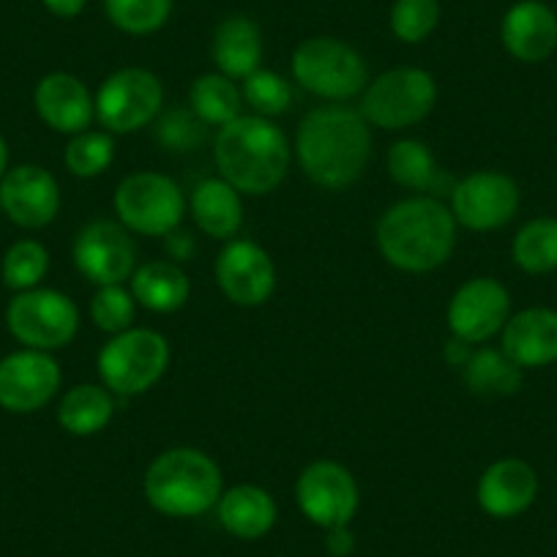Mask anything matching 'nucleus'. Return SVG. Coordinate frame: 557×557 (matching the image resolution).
Masks as SVG:
<instances>
[{
	"instance_id": "1",
	"label": "nucleus",
	"mask_w": 557,
	"mask_h": 557,
	"mask_svg": "<svg viewBox=\"0 0 557 557\" xmlns=\"http://www.w3.org/2000/svg\"><path fill=\"white\" fill-rule=\"evenodd\" d=\"M296 157L312 184L339 191L356 184L372 157L367 117L350 107H318L301 121Z\"/></svg>"
},
{
	"instance_id": "2",
	"label": "nucleus",
	"mask_w": 557,
	"mask_h": 557,
	"mask_svg": "<svg viewBox=\"0 0 557 557\" xmlns=\"http://www.w3.org/2000/svg\"><path fill=\"white\" fill-rule=\"evenodd\" d=\"M457 246V219L437 197H407L377 222V249L394 268L426 273L441 268Z\"/></svg>"
},
{
	"instance_id": "3",
	"label": "nucleus",
	"mask_w": 557,
	"mask_h": 557,
	"mask_svg": "<svg viewBox=\"0 0 557 557\" xmlns=\"http://www.w3.org/2000/svg\"><path fill=\"white\" fill-rule=\"evenodd\" d=\"M213 159L222 178L240 195H268L285 181L290 143L268 117L238 115L219 128Z\"/></svg>"
},
{
	"instance_id": "4",
	"label": "nucleus",
	"mask_w": 557,
	"mask_h": 557,
	"mask_svg": "<svg viewBox=\"0 0 557 557\" xmlns=\"http://www.w3.org/2000/svg\"><path fill=\"white\" fill-rule=\"evenodd\" d=\"M143 490L146 500L164 517H200L222 497V470L200 448H170L146 470Z\"/></svg>"
},
{
	"instance_id": "5",
	"label": "nucleus",
	"mask_w": 557,
	"mask_h": 557,
	"mask_svg": "<svg viewBox=\"0 0 557 557\" xmlns=\"http://www.w3.org/2000/svg\"><path fill=\"white\" fill-rule=\"evenodd\" d=\"M99 377L112 394L137 396L151 391L170 367V342L159 331L128 329L99 352Z\"/></svg>"
},
{
	"instance_id": "6",
	"label": "nucleus",
	"mask_w": 557,
	"mask_h": 557,
	"mask_svg": "<svg viewBox=\"0 0 557 557\" xmlns=\"http://www.w3.org/2000/svg\"><path fill=\"white\" fill-rule=\"evenodd\" d=\"M293 77L320 99L345 101L367 90L369 69L350 45L331 36H314L293 52Z\"/></svg>"
},
{
	"instance_id": "7",
	"label": "nucleus",
	"mask_w": 557,
	"mask_h": 557,
	"mask_svg": "<svg viewBox=\"0 0 557 557\" xmlns=\"http://www.w3.org/2000/svg\"><path fill=\"white\" fill-rule=\"evenodd\" d=\"M437 101L435 77L424 69L399 66L380 74L367 85L361 101V115L367 123L388 132L416 126L424 121Z\"/></svg>"
},
{
	"instance_id": "8",
	"label": "nucleus",
	"mask_w": 557,
	"mask_h": 557,
	"mask_svg": "<svg viewBox=\"0 0 557 557\" xmlns=\"http://www.w3.org/2000/svg\"><path fill=\"white\" fill-rule=\"evenodd\" d=\"M117 222L139 235H170L186 213V197L173 178L162 173H134L115 189Z\"/></svg>"
},
{
	"instance_id": "9",
	"label": "nucleus",
	"mask_w": 557,
	"mask_h": 557,
	"mask_svg": "<svg viewBox=\"0 0 557 557\" xmlns=\"http://www.w3.org/2000/svg\"><path fill=\"white\" fill-rule=\"evenodd\" d=\"M7 325L28 350H58L77 336L79 312L69 296L58 290L17 293L7 309Z\"/></svg>"
},
{
	"instance_id": "10",
	"label": "nucleus",
	"mask_w": 557,
	"mask_h": 557,
	"mask_svg": "<svg viewBox=\"0 0 557 557\" xmlns=\"http://www.w3.org/2000/svg\"><path fill=\"white\" fill-rule=\"evenodd\" d=\"M162 79L148 69H121L101 83L96 94V117L110 134H132L157 121L162 112Z\"/></svg>"
},
{
	"instance_id": "11",
	"label": "nucleus",
	"mask_w": 557,
	"mask_h": 557,
	"mask_svg": "<svg viewBox=\"0 0 557 557\" xmlns=\"http://www.w3.org/2000/svg\"><path fill=\"white\" fill-rule=\"evenodd\" d=\"M296 500L304 517L318 528H342L358 511V484L345 465L318 459L298 475Z\"/></svg>"
},
{
	"instance_id": "12",
	"label": "nucleus",
	"mask_w": 557,
	"mask_h": 557,
	"mask_svg": "<svg viewBox=\"0 0 557 557\" xmlns=\"http://www.w3.org/2000/svg\"><path fill=\"white\" fill-rule=\"evenodd\" d=\"M519 200V186L511 175L481 170L454 184L451 213L468 230L490 233L517 216Z\"/></svg>"
},
{
	"instance_id": "13",
	"label": "nucleus",
	"mask_w": 557,
	"mask_h": 557,
	"mask_svg": "<svg viewBox=\"0 0 557 557\" xmlns=\"http://www.w3.org/2000/svg\"><path fill=\"white\" fill-rule=\"evenodd\" d=\"M72 255L77 271L94 285H123L134 273L137 246L121 222L96 219L79 230Z\"/></svg>"
},
{
	"instance_id": "14",
	"label": "nucleus",
	"mask_w": 557,
	"mask_h": 557,
	"mask_svg": "<svg viewBox=\"0 0 557 557\" xmlns=\"http://www.w3.org/2000/svg\"><path fill=\"white\" fill-rule=\"evenodd\" d=\"M511 318V296L492 276H475L454 293L448 304V329L468 345H481L500 334Z\"/></svg>"
},
{
	"instance_id": "15",
	"label": "nucleus",
	"mask_w": 557,
	"mask_h": 557,
	"mask_svg": "<svg viewBox=\"0 0 557 557\" xmlns=\"http://www.w3.org/2000/svg\"><path fill=\"white\" fill-rule=\"evenodd\" d=\"M216 282L235 307H262L276 290V265L255 240H230L216 257Z\"/></svg>"
},
{
	"instance_id": "16",
	"label": "nucleus",
	"mask_w": 557,
	"mask_h": 557,
	"mask_svg": "<svg viewBox=\"0 0 557 557\" xmlns=\"http://www.w3.org/2000/svg\"><path fill=\"white\" fill-rule=\"evenodd\" d=\"M61 388V367L45 350H20L0 358V407L36 412Z\"/></svg>"
},
{
	"instance_id": "17",
	"label": "nucleus",
	"mask_w": 557,
	"mask_h": 557,
	"mask_svg": "<svg viewBox=\"0 0 557 557\" xmlns=\"http://www.w3.org/2000/svg\"><path fill=\"white\" fill-rule=\"evenodd\" d=\"M0 206L17 227L39 230L58 216L61 189L39 164H20L0 181Z\"/></svg>"
},
{
	"instance_id": "18",
	"label": "nucleus",
	"mask_w": 557,
	"mask_h": 557,
	"mask_svg": "<svg viewBox=\"0 0 557 557\" xmlns=\"http://www.w3.org/2000/svg\"><path fill=\"white\" fill-rule=\"evenodd\" d=\"M479 506L495 519H511L528 511L539 497V475L524 459L506 457L492 462L479 481Z\"/></svg>"
},
{
	"instance_id": "19",
	"label": "nucleus",
	"mask_w": 557,
	"mask_h": 557,
	"mask_svg": "<svg viewBox=\"0 0 557 557\" xmlns=\"http://www.w3.org/2000/svg\"><path fill=\"white\" fill-rule=\"evenodd\" d=\"M36 112L41 121L61 134L88 132L96 117V104L79 77L66 72H52L39 79L34 94Z\"/></svg>"
},
{
	"instance_id": "20",
	"label": "nucleus",
	"mask_w": 557,
	"mask_h": 557,
	"mask_svg": "<svg viewBox=\"0 0 557 557\" xmlns=\"http://www.w3.org/2000/svg\"><path fill=\"white\" fill-rule=\"evenodd\" d=\"M500 39L517 61H546L557 50V14L541 0H519L503 17Z\"/></svg>"
},
{
	"instance_id": "21",
	"label": "nucleus",
	"mask_w": 557,
	"mask_h": 557,
	"mask_svg": "<svg viewBox=\"0 0 557 557\" xmlns=\"http://www.w3.org/2000/svg\"><path fill=\"white\" fill-rule=\"evenodd\" d=\"M503 352L519 369H541L557 361V312L530 307L511 314L503 329Z\"/></svg>"
},
{
	"instance_id": "22",
	"label": "nucleus",
	"mask_w": 557,
	"mask_h": 557,
	"mask_svg": "<svg viewBox=\"0 0 557 557\" xmlns=\"http://www.w3.org/2000/svg\"><path fill=\"white\" fill-rule=\"evenodd\" d=\"M216 513L222 528L230 535L244 541H257L271 533L278 517L271 492L255 484H238L233 490L222 492L216 503Z\"/></svg>"
},
{
	"instance_id": "23",
	"label": "nucleus",
	"mask_w": 557,
	"mask_h": 557,
	"mask_svg": "<svg viewBox=\"0 0 557 557\" xmlns=\"http://www.w3.org/2000/svg\"><path fill=\"white\" fill-rule=\"evenodd\" d=\"M211 55L216 61L219 74L230 79H246L260 69L262 61L260 28L240 14L222 20L213 34Z\"/></svg>"
},
{
	"instance_id": "24",
	"label": "nucleus",
	"mask_w": 557,
	"mask_h": 557,
	"mask_svg": "<svg viewBox=\"0 0 557 557\" xmlns=\"http://www.w3.org/2000/svg\"><path fill=\"white\" fill-rule=\"evenodd\" d=\"M189 276L173 260H153L132 273L134 301L157 314L178 312L189 301Z\"/></svg>"
},
{
	"instance_id": "25",
	"label": "nucleus",
	"mask_w": 557,
	"mask_h": 557,
	"mask_svg": "<svg viewBox=\"0 0 557 557\" xmlns=\"http://www.w3.org/2000/svg\"><path fill=\"white\" fill-rule=\"evenodd\" d=\"M191 216L197 227L219 240H230L244 224L240 191L224 178H208L191 191Z\"/></svg>"
},
{
	"instance_id": "26",
	"label": "nucleus",
	"mask_w": 557,
	"mask_h": 557,
	"mask_svg": "<svg viewBox=\"0 0 557 557\" xmlns=\"http://www.w3.org/2000/svg\"><path fill=\"white\" fill-rule=\"evenodd\" d=\"M112 412H115V401H112L110 388L94 383L74 385L58 405V424L69 435L90 437L110 424Z\"/></svg>"
},
{
	"instance_id": "27",
	"label": "nucleus",
	"mask_w": 557,
	"mask_h": 557,
	"mask_svg": "<svg viewBox=\"0 0 557 557\" xmlns=\"http://www.w3.org/2000/svg\"><path fill=\"white\" fill-rule=\"evenodd\" d=\"M465 383L479 396H511L522 385V369L503 350L481 347L462 367Z\"/></svg>"
},
{
	"instance_id": "28",
	"label": "nucleus",
	"mask_w": 557,
	"mask_h": 557,
	"mask_svg": "<svg viewBox=\"0 0 557 557\" xmlns=\"http://www.w3.org/2000/svg\"><path fill=\"white\" fill-rule=\"evenodd\" d=\"M388 173L399 186L412 191L441 189V170L421 139H399L388 151Z\"/></svg>"
},
{
	"instance_id": "29",
	"label": "nucleus",
	"mask_w": 557,
	"mask_h": 557,
	"mask_svg": "<svg viewBox=\"0 0 557 557\" xmlns=\"http://www.w3.org/2000/svg\"><path fill=\"white\" fill-rule=\"evenodd\" d=\"M191 112L206 126H224L240 115V90L224 74H202L189 90Z\"/></svg>"
},
{
	"instance_id": "30",
	"label": "nucleus",
	"mask_w": 557,
	"mask_h": 557,
	"mask_svg": "<svg viewBox=\"0 0 557 557\" xmlns=\"http://www.w3.org/2000/svg\"><path fill=\"white\" fill-rule=\"evenodd\" d=\"M511 257L524 273H549L557 268V219L541 216L524 224L511 244Z\"/></svg>"
},
{
	"instance_id": "31",
	"label": "nucleus",
	"mask_w": 557,
	"mask_h": 557,
	"mask_svg": "<svg viewBox=\"0 0 557 557\" xmlns=\"http://www.w3.org/2000/svg\"><path fill=\"white\" fill-rule=\"evenodd\" d=\"M50 271V255H47L45 246L39 240H17V244L9 246L7 257H3V285L14 293L36 290L41 285V278Z\"/></svg>"
},
{
	"instance_id": "32",
	"label": "nucleus",
	"mask_w": 557,
	"mask_h": 557,
	"mask_svg": "<svg viewBox=\"0 0 557 557\" xmlns=\"http://www.w3.org/2000/svg\"><path fill=\"white\" fill-rule=\"evenodd\" d=\"M104 12L123 34L148 36L164 28L173 14V0H104Z\"/></svg>"
},
{
	"instance_id": "33",
	"label": "nucleus",
	"mask_w": 557,
	"mask_h": 557,
	"mask_svg": "<svg viewBox=\"0 0 557 557\" xmlns=\"http://www.w3.org/2000/svg\"><path fill=\"white\" fill-rule=\"evenodd\" d=\"M112 159H115V139L110 132L74 134L63 153L69 173L77 178H96L110 168Z\"/></svg>"
},
{
	"instance_id": "34",
	"label": "nucleus",
	"mask_w": 557,
	"mask_h": 557,
	"mask_svg": "<svg viewBox=\"0 0 557 557\" xmlns=\"http://www.w3.org/2000/svg\"><path fill=\"white\" fill-rule=\"evenodd\" d=\"M388 20L396 39L405 45H421L441 23V3L437 0H394Z\"/></svg>"
},
{
	"instance_id": "35",
	"label": "nucleus",
	"mask_w": 557,
	"mask_h": 557,
	"mask_svg": "<svg viewBox=\"0 0 557 557\" xmlns=\"http://www.w3.org/2000/svg\"><path fill=\"white\" fill-rule=\"evenodd\" d=\"M244 99L260 117L282 115L293 104V90L285 77L268 69H257L255 74L244 79Z\"/></svg>"
},
{
	"instance_id": "36",
	"label": "nucleus",
	"mask_w": 557,
	"mask_h": 557,
	"mask_svg": "<svg viewBox=\"0 0 557 557\" xmlns=\"http://www.w3.org/2000/svg\"><path fill=\"white\" fill-rule=\"evenodd\" d=\"M134 307H137V301L126 287L104 285L96 290L94 301H90V318H94L96 329L115 336L132 329Z\"/></svg>"
},
{
	"instance_id": "37",
	"label": "nucleus",
	"mask_w": 557,
	"mask_h": 557,
	"mask_svg": "<svg viewBox=\"0 0 557 557\" xmlns=\"http://www.w3.org/2000/svg\"><path fill=\"white\" fill-rule=\"evenodd\" d=\"M157 139L162 143L164 151H195V148H200L206 143V123L189 110H170L159 121Z\"/></svg>"
},
{
	"instance_id": "38",
	"label": "nucleus",
	"mask_w": 557,
	"mask_h": 557,
	"mask_svg": "<svg viewBox=\"0 0 557 557\" xmlns=\"http://www.w3.org/2000/svg\"><path fill=\"white\" fill-rule=\"evenodd\" d=\"M325 549L331 552L334 557H347L352 549H356V535L347 524L342 528H331L329 535H325Z\"/></svg>"
},
{
	"instance_id": "39",
	"label": "nucleus",
	"mask_w": 557,
	"mask_h": 557,
	"mask_svg": "<svg viewBox=\"0 0 557 557\" xmlns=\"http://www.w3.org/2000/svg\"><path fill=\"white\" fill-rule=\"evenodd\" d=\"M470 356H473L470 345H468V342L457 339V336H454L451 342H446V347H443V358H446L448 367H459V369H462L465 363L470 361Z\"/></svg>"
},
{
	"instance_id": "40",
	"label": "nucleus",
	"mask_w": 557,
	"mask_h": 557,
	"mask_svg": "<svg viewBox=\"0 0 557 557\" xmlns=\"http://www.w3.org/2000/svg\"><path fill=\"white\" fill-rule=\"evenodd\" d=\"M41 3L47 7V12L63 20L77 17V14L85 9V0H41Z\"/></svg>"
},
{
	"instance_id": "41",
	"label": "nucleus",
	"mask_w": 557,
	"mask_h": 557,
	"mask_svg": "<svg viewBox=\"0 0 557 557\" xmlns=\"http://www.w3.org/2000/svg\"><path fill=\"white\" fill-rule=\"evenodd\" d=\"M170 251H173V257H178V260H189V255L195 251V246L189 244V238L181 233H170Z\"/></svg>"
},
{
	"instance_id": "42",
	"label": "nucleus",
	"mask_w": 557,
	"mask_h": 557,
	"mask_svg": "<svg viewBox=\"0 0 557 557\" xmlns=\"http://www.w3.org/2000/svg\"><path fill=\"white\" fill-rule=\"evenodd\" d=\"M9 173V146L7 139L0 137V181H3V175Z\"/></svg>"
},
{
	"instance_id": "43",
	"label": "nucleus",
	"mask_w": 557,
	"mask_h": 557,
	"mask_svg": "<svg viewBox=\"0 0 557 557\" xmlns=\"http://www.w3.org/2000/svg\"><path fill=\"white\" fill-rule=\"evenodd\" d=\"M0 213H3V206H0Z\"/></svg>"
}]
</instances>
